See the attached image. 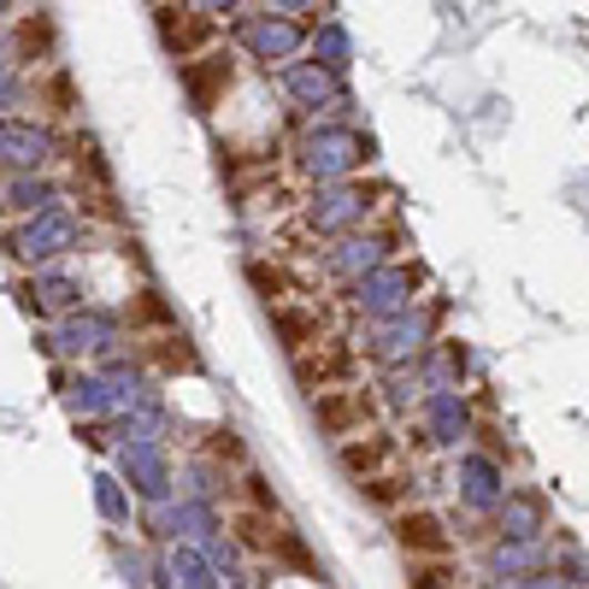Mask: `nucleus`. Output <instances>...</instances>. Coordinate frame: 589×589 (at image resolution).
I'll return each mask as SVG.
<instances>
[{
  "label": "nucleus",
  "instance_id": "12",
  "mask_svg": "<svg viewBox=\"0 0 589 589\" xmlns=\"http://www.w3.org/2000/svg\"><path fill=\"white\" fill-rule=\"evenodd\" d=\"M248 277L265 290V301H283V290H290V283H283V272H272V265H248Z\"/></svg>",
  "mask_w": 589,
  "mask_h": 589
},
{
  "label": "nucleus",
  "instance_id": "9",
  "mask_svg": "<svg viewBox=\"0 0 589 589\" xmlns=\"http://www.w3.org/2000/svg\"><path fill=\"white\" fill-rule=\"evenodd\" d=\"M402 496H407V484H402V478H389V471L366 478V501H377V507H402Z\"/></svg>",
  "mask_w": 589,
  "mask_h": 589
},
{
  "label": "nucleus",
  "instance_id": "6",
  "mask_svg": "<svg viewBox=\"0 0 589 589\" xmlns=\"http://www.w3.org/2000/svg\"><path fill=\"white\" fill-rule=\"evenodd\" d=\"M389 436H366V443H342V471H348V478H377V471H384V460H389Z\"/></svg>",
  "mask_w": 589,
  "mask_h": 589
},
{
  "label": "nucleus",
  "instance_id": "7",
  "mask_svg": "<svg viewBox=\"0 0 589 589\" xmlns=\"http://www.w3.org/2000/svg\"><path fill=\"white\" fill-rule=\"evenodd\" d=\"M35 101H48V112H53V119H65V112L78 106V89H71V78H65L60 65H48L42 78H35Z\"/></svg>",
  "mask_w": 589,
  "mask_h": 589
},
{
  "label": "nucleus",
  "instance_id": "3",
  "mask_svg": "<svg viewBox=\"0 0 589 589\" xmlns=\"http://www.w3.org/2000/svg\"><path fill=\"white\" fill-rule=\"evenodd\" d=\"M12 53L24 65H35V71H48L53 60H60V30H53V18L48 12H24L12 24Z\"/></svg>",
  "mask_w": 589,
  "mask_h": 589
},
{
  "label": "nucleus",
  "instance_id": "11",
  "mask_svg": "<svg viewBox=\"0 0 589 589\" xmlns=\"http://www.w3.org/2000/svg\"><path fill=\"white\" fill-rule=\"evenodd\" d=\"M236 537L248 548H272V537H265V519L260 512H236Z\"/></svg>",
  "mask_w": 589,
  "mask_h": 589
},
{
  "label": "nucleus",
  "instance_id": "4",
  "mask_svg": "<svg viewBox=\"0 0 589 589\" xmlns=\"http://www.w3.org/2000/svg\"><path fill=\"white\" fill-rule=\"evenodd\" d=\"M224 35V24L213 12H195V7H183L177 12V24L165 30V48L177 53V60H201V53H213V42Z\"/></svg>",
  "mask_w": 589,
  "mask_h": 589
},
{
  "label": "nucleus",
  "instance_id": "1",
  "mask_svg": "<svg viewBox=\"0 0 589 589\" xmlns=\"http://www.w3.org/2000/svg\"><path fill=\"white\" fill-rule=\"evenodd\" d=\"M231 83H236V60L224 48L201 53V60H183V89H189V101H195L201 112H213Z\"/></svg>",
  "mask_w": 589,
  "mask_h": 589
},
{
  "label": "nucleus",
  "instance_id": "2",
  "mask_svg": "<svg viewBox=\"0 0 589 589\" xmlns=\"http://www.w3.org/2000/svg\"><path fill=\"white\" fill-rule=\"evenodd\" d=\"M395 542L407 548V555H419V560H448V548L454 537L443 530V519L425 507H413V512H395Z\"/></svg>",
  "mask_w": 589,
  "mask_h": 589
},
{
  "label": "nucleus",
  "instance_id": "10",
  "mask_svg": "<svg viewBox=\"0 0 589 589\" xmlns=\"http://www.w3.org/2000/svg\"><path fill=\"white\" fill-rule=\"evenodd\" d=\"M407 589H454V572H448V560H425V566H413Z\"/></svg>",
  "mask_w": 589,
  "mask_h": 589
},
{
  "label": "nucleus",
  "instance_id": "5",
  "mask_svg": "<svg viewBox=\"0 0 589 589\" xmlns=\"http://www.w3.org/2000/svg\"><path fill=\"white\" fill-rule=\"evenodd\" d=\"M313 413H318V425H325L331 436H348L359 419H372V395L366 389H318Z\"/></svg>",
  "mask_w": 589,
  "mask_h": 589
},
{
  "label": "nucleus",
  "instance_id": "8",
  "mask_svg": "<svg viewBox=\"0 0 589 589\" xmlns=\"http://www.w3.org/2000/svg\"><path fill=\"white\" fill-rule=\"evenodd\" d=\"M277 331H283V348H290V354H307L313 342H318V313H290V307H277Z\"/></svg>",
  "mask_w": 589,
  "mask_h": 589
},
{
  "label": "nucleus",
  "instance_id": "13",
  "mask_svg": "<svg viewBox=\"0 0 589 589\" xmlns=\"http://www.w3.org/2000/svg\"><path fill=\"white\" fill-rule=\"evenodd\" d=\"M154 7H160V0H154Z\"/></svg>",
  "mask_w": 589,
  "mask_h": 589
}]
</instances>
